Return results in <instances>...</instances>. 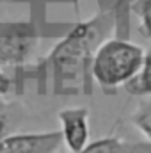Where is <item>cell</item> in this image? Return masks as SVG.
Returning a JSON list of instances; mask_svg holds the SVG:
<instances>
[{"mask_svg":"<svg viewBox=\"0 0 151 153\" xmlns=\"http://www.w3.org/2000/svg\"><path fill=\"white\" fill-rule=\"evenodd\" d=\"M142 62L139 48L124 43L107 45L94 61V75L103 85H115L135 75Z\"/></svg>","mask_w":151,"mask_h":153,"instance_id":"1","label":"cell"},{"mask_svg":"<svg viewBox=\"0 0 151 153\" xmlns=\"http://www.w3.org/2000/svg\"><path fill=\"white\" fill-rule=\"evenodd\" d=\"M61 137L57 134L14 135L0 139V153H52L57 150Z\"/></svg>","mask_w":151,"mask_h":153,"instance_id":"2","label":"cell"},{"mask_svg":"<svg viewBox=\"0 0 151 153\" xmlns=\"http://www.w3.org/2000/svg\"><path fill=\"white\" fill-rule=\"evenodd\" d=\"M62 125H64V137L73 153L85 148L87 143V121L85 111H68L62 112Z\"/></svg>","mask_w":151,"mask_h":153,"instance_id":"3","label":"cell"},{"mask_svg":"<svg viewBox=\"0 0 151 153\" xmlns=\"http://www.w3.org/2000/svg\"><path fill=\"white\" fill-rule=\"evenodd\" d=\"M139 91H144V93H151V57L148 59V64H146V70L142 73V78L139 82Z\"/></svg>","mask_w":151,"mask_h":153,"instance_id":"4","label":"cell"},{"mask_svg":"<svg viewBox=\"0 0 151 153\" xmlns=\"http://www.w3.org/2000/svg\"><path fill=\"white\" fill-rule=\"evenodd\" d=\"M135 121H137V125H139V126H141V128H142V130L151 137V107L150 109H146L142 114L137 116Z\"/></svg>","mask_w":151,"mask_h":153,"instance_id":"5","label":"cell"},{"mask_svg":"<svg viewBox=\"0 0 151 153\" xmlns=\"http://www.w3.org/2000/svg\"><path fill=\"white\" fill-rule=\"evenodd\" d=\"M146 22H148V27L151 29V9L148 11V14H146Z\"/></svg>","mask_w":151,"mask_h":153,"instance_id":"6","label":"cell"},{"mask_svg":"<svg viewBox=\"0 0 151 153\" xmlns=\"http://www.w3.org/2000/svg\"><path fill=\"white\" fill-rule=\"evenodd\" d=\"M2 130H4V117L0 116V135H2ZM2 139V137H0Z\"/></svg>","mask_w":151,"mask_h":153,"instance_id":"7","label":"cell"}]
</instances>
